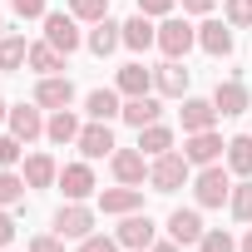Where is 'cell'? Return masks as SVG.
Here are the masks:
<instances>
[{
    "instance_id": "44dd1931",
    "label": "cell",
    "mask_w": 252,
    "mask_h": 252,
    "mask_svg": "<svg viewBox=\"0 0 252 252\" xmlns=\"http://www.w3.org/2000/svg\"><path fill=\"white\" fill-rule=\"evenodd\" d=\"M84 109H89V119H99V124H109V119H119V114H124V104H119V94H114V89H94V94L84 99Z\"/></svg>"
},
{
    "instance_id": "9c48e42d",
    "label": "cell",
    "mask_w": 252,
    "mask_h": 252,
    "mask_svg": "<svg viewBox=\"0 0 252 252\" xmlns=\"http://www.w3.org/2000/svg\"><path fill=\"white\" fill-rule=\"evenodd\" d=\"M74 144H79L84 158H114V134H109V124H99V119L89 124V129H79Z\"/></svg>"
},
{
    "instance_id": "60d3db41",
    "label": "cell",
    "mask_w": 252,
    "mask_h": 252,
    "mask_svg": "<svg viewBox=\"0 0 252 252\" xmlns=\"http://www.w3.org/2000/svg\"><path fill=\"white\" fill-rule=\"evenodd\" d=\"M183 10H193V15H208V10H213V0H183Z\"/></svg>"
},
{
    "instance_id": "7a4b0ae2",
    "label": "cell",
    "mask_w": 252,
    "mask_h": 252,
    "mask_svg": "<svg viewBox=\"0 0 252 252\" xmlns=\"http://www.w3.org/2000/svg\"><path fill=\"white\" fill-rule=\"evenodd\" d=\"M193 193H198V203H203V208H222V203L232 198V183H227V168H222V163H208V168L198 173Z\"/></svg>"
},
{
    "instance_id": "d4e9b609",
    "label": "cell",
    "mask_w": 252,
    "mask_h": 252,
    "mask_svg": "<svg viewBox=\"0 0 252 252\" xmlns=\"http://www.w3.org/2000/svg\"><path fill=\"white\" fill-rule=\"evenodd\" d=\"M45 134H50V144H74L79 139V119L69 109H55V119L45 124Z\"/></svg>"
},
{
    "instance_id": "7c38bea8",
    "label": "cell",
    "mask_w": 252,
    "mask_h": 252,
    "mask_svg": "<svg viewBox=\"0 0 252 252\" xmlns=\"http://www.w3.org/2000/svg\"><path fill=\"white\" fill-rule=\"evenodd\" d=\"M203 232H208V227H203V218H198L193 208H178V213L168 218V237H173V242H183V247L203 242Z\"/></svg>"
},
{
    "instance_id": "5bb4252c",
    "label": "cell",
    "mask_w": 252,
    "mask_h": 252,
    "mask_svg": "<svg viewBox=\"0 0 252 252\" xmlns=\"http://www.w3.org/2000/svg\"><path fill=\"white\" fill-rule=\"evenodd\" d=\"M154 89H158V94H168V99H178V94H188V69H183L178 60H168V64H158V69H154Z\"/></svg>"
},
{
    "instance_id": "f35d334b",
    "label": "cell",
    "mask_w": 252,
    "mask_h": 252,
    "mask_svg": "<svg viewBox=\"0 0 252 252\" xmlns=\"http://www.w3.org/2000/svg\"><path fill=\"white\" fill-rule=\"evenodd\" d=\"M10 242H15V218L0 208V247H10Z\"/></svg>"
},
{
    "instance_id": "3957f363",
    "label": "cell",
    "mask_w": 252,
    "mask_h": 252,
    "mask_svg": "<svg viewBox=\"0 0 252 252\" xmlns=\"http://www.w3.org/2000/svg\"><path fill=\"white\" fill-rule=\"evenodd\" d=\"M45 40H50L60 55H74V50H79V20L64 15V10H50V15H45Z\"/></svg>"
},
{
    "instance_id": "d6a6232c",
    "label": "cell",
    "mask_w": 252,
    "mask_h": 252,
    "mask_svg": "<svg viewBox=\"0 0 252 252\" xmlns=\"http://www.w3.org/2000/svg\"><path fill=\"white\" fill-rule=\"evenodd\" d=\"M198 252H237V242H232V232H222V227H213V232H203V242H198Z\"/></svg>"
},
{
    "instance_id": "9a60e30c",
    "label": "cell",
    "mask_w": 252,
    "mask_h": 252,
    "mask_svg": "<svg viewBox=\"0 0 252 252\" xmlns=\"http://www.w3.org/2000/svg\"><path fill=\"white\" fill-rule=\"evenodd\" d=\"M158 114H163V109H158V99H154V94H139V99L124 104V114H119V119H124V124H134V129H149V124H158Z\"/></svg>"
},
{
    "instance_id": "4fadbf2b",
    "label": "cell",
    "mask_w": 252,
    "mask_h": 252,
    "mask_svg": "<svg viewBox=\"0 0 252 252\" xmlns=\"http://www.w3.org/2000/svg\"><path fill=\"white\" fill-rule=\"evenodd\" d=\"M213 119H218V104L213 99H183V134L213 129Z\"/></svg>"
},
{
    "instance_id": "7402d4cb",
    "label": "cell",
    "mask_w": 252,
    "mask_h": 252,
    "mask_svg": "<svg viewBox=\"0 0 252 252\" xmlns=\"http://www.w3.org/2000/svg\"><path fill=\"white\" fill-rule=\"evenodd\" d=\"M55 178H60V168H55L50 154H30V158H25V183H30V188H50Z\"/></svg>"
},
{
    "instance_id": "30bf717a",
    "label": "cell",
    "mask_w": 252,
    "mask_h": 252,
    "mask_svg": "<svg viewBox=\"0 0 252 252\" xmlns=\"http://www.w3.org/2000/svg\"><path fill=\"white\" fill-rule=\"evenodd\" d=\"M5 124H10V134H15L20 144H30V139H40V134H45V119H40V109H35V104H15Z\"/></svg>"
},
{
    "instance_id": "ab89813d",
    "label": "cell",
    "mask_w": 252,
    "mask_h": 252,
    "mask_svg": "<svg viewBox=\"0 0 252 252\" xmlns=\"http://www.w3.org/2000/svg\"><path fill=\"white\" fill-rule=\"evenodd\" d=\"M173 0H139V15H168Z\"/></svg>"
},
{
    "instance_id": "4316f807",
    "label": "cell",
    "mask_w": 252,
    "mask_h": 252,
    "mask_svg": "<svg viewBox=\"0 0 252 252\" xmlns=\"http://www.w3.org/2000/svg\"><path fill=\"white\" fill-rule=\"evenodd\" d=\"M25 64H30L35 74H60V64H64V55H60V50H55V45L45 40V45H30V60H25Z\"/></svg>"
},
{
    "instance_id": "277c9868",
    "label": "cell",
    "mask_w": 252,
    "mask_h": 252,
    "mask_svg": "<svg viewBox=\"0 0 252 252\" xmlns=\"http://www.w3.org/2000/svg\"><path fill=\"white\" fill-rule=\"evenodd\" d=\"M193 45H198V30H193L188 20H163V25H158V50H163L168 60H183Z\"/></svg>"
},
{
    "instance_id": "f1b7e54d",
    "label": "cell",
    "mask_w": 252,
    "mask_h": 252,
    "mask_svg": "<svg viewBox=\"0 0 252 252\" xmlns=\"http://www.w3.org/2000/svg\"><path fill=\"white\" fill-rule=\"evenodd\" d=\"M25 60H30V45H25L20 35H5V40H0V69H5V74L20 69Z\"/></svg>"
},
{
    "instance_id": "7bdbcfd3",
    "label": "cell",
    "mask_w": 252,
    "mask_h": 252,
    "mask_svg": "<svg viewBox=\"0 0 252 252\" xmlns=\"http://www.w3.org/2000/svg\"><path fill=\"white\" fill-rule=\"evenodd\" d=\"M5 119H10V104H5V99H0V124H5Z\"/></svg>"
},
{
    "instance_id": "83f0119b",
    "label": "cell",
    "mask_w": 252,
    "mask_h": 252,
    "mask_svg": "<svg viewBox=\"0 0 252 252\" xmlns=\"http://www.w3.org/2000/svg\"><path fill=\"white\" fill-rule=\"evenodd\" d=\"M227 168L242 173V178H252V139H247V134L227 139Z\"/></svg>"
},
{
    "instance_id": "4dcf8cb0",
    "label": "cell",
    "mask_w": 252,
    "mask_h": 252,
    "mask_svg": "<svg viewBox=\"0 0 252 252\" xmlns=\"http://www.w3.org/2000/svg\"><path fill=\"white\" fill-rule=\"evenodd\" d=\"M227 203H232V218H237V222H252V178H242Z\"/></svg>"
},
{
    "instance_id": "52a82bcc",
    "label": "cell",
    "mask_w": 252,
    "mask_h": 252,
    "mask_svg": "<svg viewBox=\"0 0 252 252\" xmlns=\"http://www.w3.org/2000/svg\"><path fill=\"white\" fill-rule=\"evenodd\" d=\"M55 232H60L64 242H69V237H79V242H84V237L94 232V213H89V208H79V203H69V208H60V213H55Z\"/></svg>"
},
{
    "instance_id": "1f68e13d",
    "label": "cell",
    "mask_w": 252,
    "mask_h": 252,
    "mask_svg": "<svg viewBox=\"0 0 252 252\" xmlns=\"http://www.w3.org/2000/svg\"><path fill=\"white\" fill-rule=\"evenodd\" d=\"M69 15H74V20H89V25H99V20L109 15V0H69Z\"/></svg>"
},
{
    "instance_id": "836d02e7",
    "label": "cell",
    "mask_w": 252,
    "mask_h": 252,
    "mask_svg": "<svg viewBox=\"0 0 252 252\" xmlns=\"http://www.w3.org/2000/svg\"><path fill=\"white\" fill-rule=\"evenodd\" d=\"M227 25H252V0H227Z\"/></svg>"
},
{
    "instance_id": "74e56055",
    "label": "cell",
    "mask_w": 252,
    "mask_h": 252,
    "mask_svg": "<svg viewBox=\"0 0 252 252\" xmlns=\"http://www.w3.org/2000/svg\"><path fill=\"white\" fill-rule=\"evenodd\" d=\"M30 252H64V237H60V232H55V237H35Z\"/></svg>"
},
{
    "instance_id": "d590c367",
    "label": "cell",
    "mask_w": 252,
    "mask_h": 252,
    "mask_svg": "<svg viewBox=\"0 0 252 252\" xmlns=\"http://www.w3.org/2000/svg\"><path fill=\"white\" fill-rule=\"evenodd\" d=\"M10 5H15L20 20H45V15H50V10H45V0H10Z\"/></svg>"
},
{
    "instance_id": "b9f144b4",
    "label": "cell",
    "mask_w": 252,
    "mask_h": 252,
    "mask_svg": "<svg viewBox=\"0 0 252 252\" xmlns=\"http://www.w3.org/2000/svg\"><path fill=\"white\" fill-rule=\"evenodd\" d=\"M154 252H183V242H154Z\"/></svg>"
},
{
    "instance_id": "e575fe53",
    "label": "cell",
    "mask_w": 252,
    "mask_h": 252,
    "mask_svg": "<svg viewBox=\"0 0 252 252\" xmlns=\"http://www.w3.org/2000/svg\"><path fill=\"white\" fill-rule=\"evenodd\" d=\"M79 252H119V237H104V232H89L79 242Z\"/></svg>"
},
{
    "instance_id": "484cf974",
    "label": "cell",
    "mask_w": 252,
    "mask_h": 252,
    "mask_svg": "<svg viewBox=\"0 0 252 252\" xmlns=\"http://www.w3.org/2000/svg\"><path fill=\"white\" fill-rule=\"evenodd\" d=\"M139 149H144L149 158L168 154V149H173V129H163V124H149V129H139Z\"/></svg>"
},
{
    "instance_id": "d6986e66",
    "label": "cell",
    "mask_w": 252,
    "mask_h": 252,
    "mask_svg": "<svg viewBox=\"0 0 252 252\" xmlns=\"http://www.w3.org/2000/svg\"><path fill=\"white\" fill-rule=\"evenodd\" d=\"M60 188H64V198H89L94 193V173H89V163H69L64 173H60Z\"/></svg>"
},
{
    "instance_id": "8fae6325",
    "label": "cell",
    "mask_w": 252,
    "mask_h": 252,
    "mask_svg": "<svg viewBox=\"0 0 252 252\" xmlns=\"http://www.w3.org/2000/svg\"><path fill=\"white\" fill-rule=\"evenodd\" d=\"M99 208H104V213H119V218H124V213H139V208H144V188H134V183L104 188V193H99Z\"/></svg>"
},
{
    "instance_id": "ba28073f",
    "label": "cell",
    "mask_w": 252,
    "mask_h": 252,
    "mask_svg": "<svg viewBox=\"0 0 252 252\" xmlns=\"http://www.w3.org/2000/svg\"><path fill=\"white\" fill-rule=\"evenodd\" d=\"M35 104H45V109H69V104H74V84H69L64 74H40Z\"/></svg>"
},
{
    "instance_id": "ac0fdd59",
    "label": "cell",
    "mask_w": 252,
    "mask_h": 252,
    "mask_svg": "<svg viewBox=\"0 0 252 252\" xmlns=\"http://www.w3.org/2000/svg\"><path fill=\"white\" fill-rule=\"evenodd\" d=\"M213 104H218V114H222V119H237V114L247 109V89H242L237 79H227V84H218V89H213Z\"/></svg>"
},
{
    "instance_id": "f6af8a7d",
    "label": "cell",
    "mask_w": 252,
    "mask_h": 252,
    "mask_svg": "<svg viewBox=\"0 0 252 252\" xmlns=\"http://www.w3.org/2000/svg\"><path fill=\"white\" fill-rule=\"evenodd\" d=\"M0 40H5V20H0Z\"/></svg>"
},
{
    "instance_id": "cb8c5ba5",
    "label": "cell",
    "mask_w": 252,
    "mask_h": 252,
    "mask_svg": "<svg viewBox=\"0 0 252 252\" xmlns=\"http://www.w3.org/2000/svg\"><path fill=\"white\" fill-rule=\"evenodd\" d=\"M124 45H129V50H149V45H158V30L149 25V15L124 20Z\"/></svg>"
},
{
    "instance_id": "e0dca14e",
    "label": "cell",
    "mask_w": 252,
    "mask_h": 252,
    "mask_svg": "<svg viewBox=\"0 0 252 252\" xmlns=\"http://www.w3.org/2000/svg\"><path fill=\"white\" fill-rule=\"evenodd\" d=\"M119 45H124V25H114V20L104 15V20H99V25L89 30V50H94V55L104 60V55H114Z\"/></svg>"
},
{
    "instance_id": "ffe728a7",
    "label": "cell",
    "mask_w": 252,
    "mask_h": 252,
    "mask_svg": "<svg viewBox=\"0 0 252 252\" xmlns=\"http://www.w3.org/2000/svg\"><path fill=\"white\" fill-rule=\"evenodd\" d=\"M198 45L208 55H232V30L222 20H208V25H198Z\"/></svg>"
},
{
    "instance_id": "8992f818",
    "label": "cell",
    "mask_w": 252,
    "mask_h": 252,
    "mask_svg": "<svg viewBox=\"0 0 252 252\" xmlns=\"http://www.w3.org/2000/svg\"><path fill=\"white\" fill-rule=\"evenodd\" d=\"M222 149H227V144H222V134L203 129V134H188V144H183V158L208 168V163H218V158H222Z\"/></svg>"
},
{
    "instance_id": "f546056e",
    "label": "cell",
    "mask_w": 252,
    "mask_h": 252,
    "mask_svg": "<svg viewBox=\"0 0 252 252\" xmlns=\"http://www.w3.org/2000/svg\"><path fill=\"white\" fill-rule=\"evenodd\" d=\"M25 178H15L10 168H0V208H15V203H25Z\"/></svg>"
},
{
    "instance_id": "5b68a950",
    "label": "cell",
    "mask_w": 252,
    "mask_h": 252,
    "mask_svg": "<svg viewBox=\"0 0 252 252\" xmlns=\"http://www.w3.org/2000/svg\"><path fill=\"white\" fill-rule=\"evenodd\" d=\"M119 247H154V218L149 213H124V222H119Z\"/></svg>"
},
{
    "instance_id": "6da1fadb",
    "label": "cell",
    "mask_w": 252,
    "mask_h": 252,
    "mask_svg": "<svg viewBox=\"0 0 252 252\" xmlns=\"http://www.w3.org/2000/svg\"><path fill=\"white\" fill-rule=\"evenodd\" d=\"M188 168H193V163H188L183 154H173V149H168V154H158V158H154V168H149L154 193H173V188H183V183H188Z\"/></svg>"
},
{
    "instance_id": "8d00e7d4",
    "label": "cell",
    "mask_w": 252,
    "mask_h": 252,
    "mask_svg": "<svg viewBox=\"0 0 252 252\" xmlns=\"http://www.w3.org/2000/svg\"><path fill=\"white\" fill-rule=\"evenodd\" d=\"M15 163H20V139L5 134V139H0V168H15Z\"/></svg>"
},
{
    "instance_id": "603a6c76",
    "label": "cell",
    "mask_w": 252,
    "mask_h": 252,
    "mask_svg": "<svg viewBox=\"0 0 252 252\" xmlns=\"http://www.w3.org/2000/svg\"><path fill=\"white\" fill-rule=\"evenodd\" d=\"M119 89L129 94V99L149 94V89H154V69H144V64H124V69H119Z\"/></svg>"
},
{
    "instance_id": "ee69618b",
    "label": "cell",
    "mask_w": 252,
    "mask_h": 252,
    "mask_svg": "<svg viewBox=\"0 0 252 252\" xmlns=\"http://www.w3.org/2000/svg\"><path fill=\"white\" fill-rule=\"evenodd\" d=\"M242 252H252V232H247V237H242Z\"/></svg>"
},
{
    "instance_id": "2e32d148",
    "label": "cell",
    "mask_w": 252,
    "mask_h": 252,
    "mask_svg": "<svg viewBox=\"0 0 252 252\" xmlns=\"http://www.w3.org/2000/svg\"><path fill=\"white\" fill-rule=\"evenodd\" d=\"M144 149H114V178L119 183H144Z\"/></svg>"
}]
</instances>
